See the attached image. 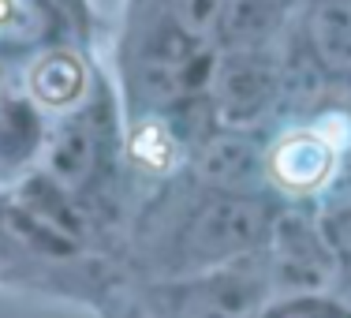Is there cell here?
I'll use <instances>...</instances> for the list:
<instances>
[{
    "mask_svg": "<svg viewBox=\"0 0 351 318\" xmlns=\"http://www.w3.org/2000/svg\"><path fill=\"white\" fill-rule=\"evenodd\" d=\"M258 232H262V210L247 198H228L198 217L195 232H191V247L198 255H228V251L247 247Z\"/></svg>",
    "mask_w": 351,
    "mask_h": 318,
    "instance_id": "obj_1",
    "label": "cell"
},
{
    "mask_svg": "<svg viewBox=\"0 0 351 318\" xmlns=\"http://www.w3.org/2000/svg\"><path fill=\"white\" fill-rule=\"evenodd\" d=\"M337 146L325 135H291L273 150V177L288 191H314L329 180Z\"/></svg>",
    "mask_w": 351,
    "mask_h": 318,
    "instance_id": "obj_2",
    "label": "cell"
},
{
    "mask_svg": "<svg viewBox=\"0 0 351 318\" xmlns=\"http://www.w3.org/2000/svg\"><path fill=\"white\" fill-rule=\"evenodd\" d=\"M30 90H34V98L41 105L64 109V105H71L82 98V90H86V71H82V64L75 60L71 53H53L34 68Z\"/></svg>",
    "mask_w": 351,
    "mask_h": 318,
    "instance_id": "obj_3",
    "label": "cell"
},
{
    "mask_svg": "<svg viewBox=\"0 0 351 318\" xmlns=\"http://www.w3.org/2000/svg\"><path fill=\"white\" fill-rule=\"evenodd\" d=\"M311 30L322 60L337 71H351V4H322Z\"/></svg>",
    "mask_w": 351,
    "mask_h": 318,
    "instance_id": "obj_4",
    "label": "cell"
},
{
    "mask_svg": "<svg viewBox=\"0 0 351 318\" xmlns=\"http://www.w3.org/2000/svg\"><path fill=\"white\" fill-rule=\"evenodd\" d=\"M269 105V75L258 64H232L224 75V109L228 116H254Z\"/></svg>",
    "mask_w": 351,
    "mask_h": 318,
    "instance_id": "obj_5",
    "label": "cell"
},
{
    "mask_svg": "<svg viewBox=\"0 0 351 318\" xmlns=\"http://www.w3.org/2000/svg\"><path fill=\"white\" fill-rule=\"evenodd\" d=\"M90 169V135L75 124V128H68L60 139H56L53 146V172L60 180H82V172Z\"/></svg>",
    "mask_w": 351,
    "mask_h": 318,
    "instance_id": "obj_6",
    "label": "cell"
},
{
    "mask_svg": "<svg viewBox=\"0 0 351 318\" xmlns=\"http://www.w3.org/2000/svg\"><path fill=\"white\" fill-rule=\"evenodd\" d=\"M232 0H176V23L191 38H206L221 27Z\"/></svg>",
    "mask_w": 351,
    "mask_h": 318,
    "instance_id": "obj_7",
    "label": "cell"
},
{
    "mask_svg": "<svg viewBox=\"0 0 351 318\" xmlns=\"http://www.w3.org/2000/svg\"><path fill=\"white\" fill-rule=\"evenodd\" d=\"M250 165V146L239 139H221L210 146V157L202 161V169L210 172L213 180H232V177H243Z\"/></svg>",
    "mask_w": 351,
    "mask_h": 318,
    "instance_id": "obj_8",
    "label": "cell"
},
{
    "mask_svg": "<svg viewBox=\"0 0 351 318\" xmlns=\"http://www.w3.org/2000/svg\"><path fill=\"white\" fill-rule=\"evenodd\" d=\"M135 154H138L142 165H149V169H165L169 157H172V142H169V135H165L161 128H146L135 139Z\"/></svg>",
    "mask_w": 351,
    "mask_h": 318,
    "instance_id": "obj_9",
    "label": "cell"
},
{
    "mask_svg": "<svg viewBox=\"0 0 351 318\" xmlns=\"http://www.w3.org/2000/svg\"><path fill=\"white\" fill-rule=\"evenodd\" d=\"M4 12H8V0H0V19H4Z\"/></svg>",
    "mask_w": 351,
    "mask_h": 318,
    "instance_id": "obj_10",
    "label": "cell"
}]
</instances>
